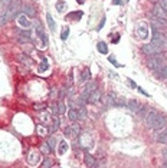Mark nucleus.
I'll return each instance as SVG.
<instances>
[{"label":"nucleus","mask_w":167,"mask_h":168,"mask_svg":"<svg viewBox=\"0 0 167 168\" xmlns=\"http://www.w3.org/2000/svg\"><path fill=\"white\" fill-rule=\"evenodd\" d=\"M137 89H138V92H140V94H143L144 96H150V94H148V92H146V91H144L143 88H141V86H138Z\"/></svg>","instance_id":"obj_38"},{"label":"nucleus","mask_w":167,"mask_h":168,"mask_svg":"<svg viewBox=\"0 0 167 168\" xmlns=\"http://www.w3.org/2000/svg\"><path fill=\"white\" fill-rule=\"evenodd\" d=\"M163 49H164L163 45H159V43H156V42H150L147 45H143V47H141L143 53H146L148 56L156 55V53H161Z\"/></svg>","instance_id":"obj_3"},{"label":"nucleus","mask_w":167,"mask_h":168,"mask_svg":"<svg viewBox=\"0 0 167 168\" xmlns=\"http://www.w3.org/2000/svg\"><path fill=\"white\" fill-rule=\"evenodd\" d=\"M49 69V63H48V59L46 58H43L42 59V63H40L39 66H38V72H40V73H42V72H46V70Z\"/></svg>","instance_id":"obj_21"},{"label":"nucleus","mask_w":167,"mask_h":168,"mask_svg":"<svg viewBox=\"0 0 167 168\" xmlns=\"http://www.w3.org/2000/svg\"><path fill=\"white\" fill-rule=\"evenodd\" d=\"M19 60H20V62H23L25 65H28V66H30V65H32V60L29 59L28 55H20L19 56Z\"/></svg>","instance_id":"obj_29"},{"label":"nucleus","mask_w":167,"mask_h":168,"mask_svg":"<svg viewBox=\"0 0 167 168\" xmlns=\"http://www.w3.org/2000/svg\"><path fill=\"white\" fill-rule=\"evenodd\" d=\"M107 104H108V106H115V105H117L115 94H110V95H107Z\"/></svg>","instance_id":"obj_25"},{"label":"nucleus","mask_w":167,"mask_h":168,"mask_svg":"<svg viewBox=\"0 0 167 168\" xmlns=\"http://www.w3.org/2000/svg\"><path fill=\"white\" fill-rule=\"evenodd\" d=\"M36 134H38L39 137L45 138L46 135H49V129H46L43 125H38L36 126Z\"/></svg>","instance_id":"obj_19"},{"label":"nucleus","mask_w":167,"mask_h":168,"mask_svg":"<svg viewBox=\"0 0 167 168\" xmlns=\"http://www.w3.org/2000/svg\"><path fill=\"white\" fill-rule=\"evenodd\" d=\"M42 167L43 168H48V167H52V160L51 158H46V160H43V162H42Z\"/></svg>","instance_id":"obj_34"},{"label":"nucleus","mask_w":167,"mask_h":168,"mask_svg":"<svg viewBox=\"0 0 167 168\" xmlns=\"http://www.w3.org/2000/svg\"><path fill=\"white\" fill-rule=\"evenodd\" d=\"M161 75H163L164 78H166V79H167V65H166V66H164V68H163V69H161Z\"/></svg>","instance_id":"obj_40"},{"label":"nucleus","mask_w":167,"mask_h":168,"mask_svg":"<svg viewBox=\"0 0 167 168\" xmlns=\"http://www.w3.org/2000/svg\"><path fill=\"white\" fill-rule=\"evenodd\" d=\"M146 124L151 129H163L164 125H166V118L156 111H150L146 115Z\"/></svg>","instance_id":"obj_1"},{"label":"nucleus","mask_w":167,"mask_h":168,"mask_svg":"<svg viewBox=\"0 0 167 168\" xmlns=\"http://www.w3.org/2000/svg\"><path fill=\"white\" fill-rule=\"evenodd\" d=\"M55 7H56V10H58V12H64L65 9H66V3H65L64 0H61V2H58V3L55 4Z\"/></svg>","instance_id":"obj_28"},{"label":"nucleus","mask_w":167,"mask_h":168,"mask_svg":"<svg viewBox=\"0 0 167 168\" xmlns=\"http://www.w3.org/2000/svg\"><path fill=\"white\" fill-rule=\"evenodd\" d=\"M87 118V109L84 108V105H79V109H78V119H85Z\"/></svg>","instance_id":"obj_27"},{"label":"nucleus","mask_w":167,"mask_h":168,"mask_svg":"<svg viewBox=\"0 0 167 168\" xmlns=\"http://www.w3.org/2000/svg\"><path fill=\"white\" fill-rule=\"evenodd\" d=\"M135 35H137V38L141 40H146L148 38V24L146 23V22H138L137 23V26H135Z\"/></svg>","instance_id":"obj_4"},{"label":"nucleus","mask_w":167,"mask_h":168,"mask_svg":"<svg viewBox=\"0 0 167 168\" xmlns=\"http://www.w3.org/2000/svg\"><path fill=\"white\" fill-rule=\"evenodd\" d=\"M40 158H42V155H40V153L38 151V149H30L28 154V162L30 165H38L40 162Z\"/></svg>","instance_id":"obj_8"},{"label":"nucleus","mask_w":167,"mask_h":168,"mask_svg":"<svg viewBox=\"0 0 167 168\" xmlns=\"http://www.w3.org/2000/svg\"><path fill=\"white\" fill-rule=\"evenodd\" d=\"M128 104V108H130V109L131 111H134V112H138V109H140V104L137 101H135V99H131V101H128L127 102Z\"/></svg>","instance_id":"obj_23"},{"label":"nucleus","mask_w":167,"mask_h":168,"mask_svg":"<svg viewBox=\"0 0 167 168\" xmlns=\"http://www.w3.org/2000/svg\"><path fill=\"white\" fill-rule=\"evenodd\" d=\"M46 22H48V24H49L51 32H52V33H55V32H56V24H55V20H53V17H52L51 13L46 15Z\"/></svg>","instance_id":"obj_17"},{"label":"nucleus","mask_w":167,"mask_h":168,"mask_svg":"<svg viewBox=\"0 0 167 168\" xmlns=\"http://www.w3.org/2000/svg\"><path fill=\"white\" fill-rule=\"evenodd\" d=\"M112 4H118V6H121V4H123V0H112Z\"/></svg>","instance_id":"obj_42"},{"label":"nucleus","mask_w":167,"mask_h":168,"mask_svg":"<svg viewBox=\"0 0 167 168\" xmlns=\"http://www.w3.org/2000/svg\"><path fill=\"white\" fill-rule=\"evenodd\" d=\"M46 142H48V144H49V147H51L52 149L55 148V145H56V139H55V138H53V137H51L48 141H46Z\"/></svg>","instance_id":"obj_35"},{"label":"nucleus","mask_w":167,"mask_h":168,"mask_svg":"<svg viewBox=\"0 0 167 168\" xmlns=\"http://www.w3.org/2000/svg\"><path fill=\"white\" fill-rule=\"evenodd\" d=\"M156 139H157V142H160V144H166L167 145V128L163 129V131H160V132L157 134Z\"/></svg>","instance_id":"obj_15"},{"label":"nucleus","mask_w":167,"mask_h":168,"mask_svg":"<svg viewBox=\"0 0 167 168\" xmlns=\"http://www.w3.org/2000/svg\"><path fill=\"white\" fill-rule=\"evenodd\" d=\"M40 149H42V153H43V154H51L52 153V148L49 147L48 142H43L42 147H40Z\"/></svg>","instance_id":"obj_30"},{"label":"nucleus","mask_w":167,"mask_h":168,"mask_svg":"<svg viewBox=\"0 0 167 168\" xmlns=\"http://www.w3.org/2000/svg\"><path fill=\"white\" fill-rule=\"evenodd\" d=\"M81 134V126L78 125V124H72V125H69L66 129H65V135H66L68 138H71V139H75V138L79 137Z\"/></svg>","instance_id":"obj_6"},{"label":"nucleus","mask_w":167,"mask_h":168,"mask_svg":"<svg viewBox=\"0 0 167 168\" xmlns=\"http://www.w3.org/2000/svg\"><path fill=\"white\" fill-rule=\"evenodd\" d=\"M163 165H164V167H167V161H164V162H163Z\"/></svg>","instance_id":"obj_47"},{"label":"nucleus","mask_w":167,"mask_h":168,"mask_svg":"<svg viewBox=\"0 0 167 168\" xmlns=\"http://www.w3.org/2000/svg\"><path fill=\"white\" fill-rule=\"evenodd\" d=\"M68 149H69L68 142L65 139H62L59 144H58V149H56V153H58V155H59V157H62V155H65V154L68 153Z\"/></svg>","instance_id":"obj_14"},{"label":"nucleus","mask_w":167,"mask_h":168,"mask_svg":"<svg viewBox=\"0 0 167 168\" xmlns=\"http://www.w3.org/2000/svg\"><path fill=\"white\" fill-rule=\"evenodd\" d=\"M84 160H85V164L88 167H98V162H97L95 157H92L88 151H85V154H84Z\"/></svg>","instance_id":"obj_13"},{"label":"nucleus","mask_w":167,"mask_h":168,"mask_svg":"<svg viewBox=\"0 0 167 168\" xmlns=\"http://www.w3.org/2000/svg\"><path fill=\"white\" fill-rule=\"evenodd\" d=\"M97 49H98V52L102 53V55H107V53H108V46H107V43H105V42H98Z\"/></svg>","instance_id":"obj_22"},{"label":"nucleus","mask_w":167,"mask_h":168,"mask_svg":"<svg viewBox=\"0 0 167 168\" xmlns=\"http://www.w3.org/2000/svg\"><path fill=\"white\" fill-rule=\"evenodd\" d=\"M13 0H0V4H2V7H7V6H10Z\"/></svg>","instance_id":"obj_36"},{"label":"nucleus","mask_w":167,"mask_h":168,"mask_svg":"<svg viewBox=\"0 0 167 168\" xmlns=\"http://www.w3.org/2000/svg\"><path fill=\"white\" fill-rule=\"evenodd\" d=\"M68 118H69L72 122L78 121V109H75V108H71V109L68 111Z\"/></svg>","instance_id":"obj_20"},{"label":"nucleus","mask_w":167,"mask_h":168,"mask_svg":"<svg viewBox=\"0 0 167 168\" xmlns=\"http://www.w3.org/2000/svg\"><path fill=\"white\" fill-rule=\"evenodd\" d=\"M36 33H38V36H39L40 39H42V42H43V45H42V49H45V47H46V45H48V39H46V35L43 33L42 24H40L39 22L36 23Z\"/></svg>","instance_id":"obj_12"},{"label":"nucleus","mask_w":167,"mask_h":168,"mask_svg":"<svg viewBox=\"0 0 167 168\" xmlns=\"http://www.w3.org/2000/svg\"><path fill=\"white\" fill-rule=\"evenodd\" d=\"M68 36H69V28H64V30H62V33H61V39L66 40Z\"/></svg>","instance_id":"obj_32"},{"label":"nucleus","mask_w":167,"mask_h":168,"mask_svg":"<svg viewBox=\"0 0 167 168\" xmlns=\"http://www.w3.org/2000/svg\"><path fill=\"white\" fill-rule=\"evenodd\" d=\"M89 78H91V73H89V70H88V69H84L82 72H81V82H82V83H87L88 81H89Z\"/></svg>","instance_id":"obj_24"},{"label":"nucleus","mask_w":167,"mask_h":168,"mask_svg":"<svg viewBox=\"0 0 167 168\" xmlns=\"http://www.w3.org/2000/svg\"><path fill=\"white\" fill-rule=\"evenodd\" d=\"M76 2H78L79 4H82V3H84V0H76Z\"/></svg>","instance_id":"obj_46"},{"label":"nucleus","mask_w":167,"mask_h":168,"mask_svg":"<svg viewBox=\"0 0 167 168\" xmlns=\"http://www.w3.org/2000/svg\"><path fill=\"white\" fill-rule=\"evenodd\" d=\"M108 60H110V62H111L112 63V65H114V66H115V68H121V66H123V65H121V63H118V62H117V60H115V59H114V56H108Z\"/></svg>","instance_id":"obj_33"},{"label":"nucleus","mask_w":167,"mask_h":168,"mask_svg":"<svg viewBox=\"0 0 167 168\" xmlns=\"http://www.w3.org/2000/svg\"><path fill=\"white\" fill-rule=\"evenodd\" d=\"M151 42H156V43H159V45L166 46L167 45V36L164 35L163 32H160L159 29H153V39H151Z\"/></svg>","instance_id":"obj_7"},{"label":"nucleus","mask_w":167,"mask_h":168,"mask_svg":"<svg viewBox=\"0 0 167 168\" xmlns=\"http://www.w3.org/2000/svg\"><path fill=\"white\" fill-rule=\"evenodd\" d=\"M151 16H154V17H157V19H167V12L157 3L154 7H153V15Z\"/></svg>","instance_id":"obj_10"},{"label":"nucleus","mask_w":167,"mask_h":168,"mask_svg":"<svg viewBox=\"0 0 167 168\" xmlns=\"http://www.w3.org/2000/svg\"><path fill=\"white\" fill-rule=\"evenodd\" d=\"M56 111H58V115H64L66 112V108H65V104L62 101L58 102V105H56Z\"/></svg>","instance_id":"obj_26"},{"label":"nucleus","mask_w":167,"mask_h":168,"mask_svg":"<svg viewBox=\"0 0 167 168\" xmlns=\"http://www.w3.org/2000/svg\"><path fill=\"white\" fill-rule=\"evenodd\" d=\"M22 10H23V13L28 17H33L35 16V7H33L32 4H25L23 7H22Z\"/></svg>","instance_id":"obj_16"},{"label":"nucleus","mask_w":167,"mask_h":168,"mask_svg":"<svg viewBox=\"0 0 167 168\" xmlns=\"http://www.w3.org/2000/svg\"><path fill=\"white\" fill-rule=\"evenodd\" d=\"M147 66L150 68L151 70H161L164 68L163 55H160V53L151 55V58H148V60H147Z\"/></svg>","instance_id":"obj_2"},{"label":"nucleus","mask_w":167,"mask_h":168,"mask_svg":"<svg viewBox=\"0 0 167 168\" xmlns=\"http://www.w3.org/2000/svg\"><path fill=\"white\" fill-rule=\"evenodd\" d=\"M104 23H105V17H102V20H101V23H100V26H98V29H102Z\"/></svg>","instance_id":"obj_43"},{"label":"nucleus","mask_w":167,"mask_h":168,"mask_svg":"<svg viewBox=\"0 0 167 168\" xmlns=\"http://www.w3.org/2000/svg\"><path fill=\"white\" fill-rule=\"evenodd\" d=\"M84 12H79V10H76V12H72V13H68L66 15V19L68 20H79L82 17Z\"/></svg>","instance_id":"obj_18"},{"label":"nucleus","mask_w":167,"mask_h":168,"mask_svg":"<svg viewBox=\"0 0 167 168\" xmlns=\"http://www.w3.org/2000/svg\"><path fill=\"white\" fill-rule=\"evenodd\" d=\"M17 24H19L22 29H29L32 26V22H30V19H29L25 13H22L20 16H17Z\"/></svg>","instance_id":"obj_9"},{"label":"nucleus","mask_w":167,"mask_h":168,"mask_svg":"<svg viewBox=\"0 0 167 168\" xmlns=\"http://www.w3.org/2000/svg\"><path fill=\"white\" fill-rule=\"evenodd\" d=\"M160 6H161V7H163L164 9V10H166V12H167V0H160Z\"/></svg>","instance_id":"obj_37"},{"label":"nucleus","mask_w":167,"mask_h":168,"mask_svg":"<svg viewBox=\"0 0 167 168\" xmlns=\"http://www.w3.org/2000/svg\"><path fill=\"white\" fill-rule=\"evenodd\" d=\"M101 99V91L97 88L95 91H92L91 94H89V96H88V104H92V105H95V104H98Z\"/></svg>","instance_id":"obj_11"},{"label":"nucleus","mask_w":167,"mask_h":168,"mask_svg":"<svg viewBox=\"0 0 167 168\" xmlns=\"http://www.w3.org/2000/svg\"><path fill=\"white\" fill-rule=\"evenodd\" d=\"M17 33H19L20 38H25L26 40H30V33H29L26 29H25V30H17Z\"/></svg>","instance_id":"obj_31"},{"label":"nucleus","mask_w":167,"mask_h":168,"mask_svg":"<svg viewBox=\"0 0 167 168\" xmlns=\"http://www.w3.org/2000/svg\"><path fill=\"white\" fill-rule=\"evenodd\" d=\"M163 155H164V158H166V160H167V148L163 151Z\"/></svg>","instance_id":"obj_45"},{"label":"nucleus","mask_w":167,"mask_h":168,"mask_svg":"<svg viewBox=\"0 0 167 168\" xmlns=\"http://www.w3.org/2000/svg\"><path fill=\"white\" fill-rule=\"evenodd\" d=\"M127 83H128V86H131V88H137V85L134 83V81H133V79H130V78L127 79Z\"/></svg>","instance_id":"obj_39"},{"label":"nucleus","mask_w":167,"mask_h":168,"mask_svg":"<svg viewBox=\"0 0 167 168\" xmlns=\"http://www.w3.org/2000/svg\"><path fill=\"white\" fill-rule=\"evenodd\" d=\"M153 2H160V0H153Z\"/></svg>","instance_id":"obj_48"},{"label":"nucleus","mask_w":167,"mask_h":168,"mask_svg":"<svg viewBox=\"0 0 167 168\" xmlns=\"http://www.w3.org/2000/svg\"><path fill=\"white\" fill-rule=\"evenodd\" d=\"M45 105H35V109H43Z\"/></svg>","instance_id":"obj_44"},{"label":"nucleus","mask_w":167,"mask_h":168,"mask_svg":"<svg viewBox=\"0 0 167 168\" xmlns=\"http://www.w3.org/2000/svg\"><path fill=\"white\" fill-rule=\"evenodd\" d=\"M118 42H120V35L114 36V38H112V43H118Z\"/></svg>","instance_id":"obj_41"},{"label":"nucleus","mask_w":167,"mask_h":168,"mask_svg":"<svg viewBox=\"0 0 167 168\" xmlns=\"http://www.w3.org/2000/svg\"><path fill=\"white\" fill-rule=\"evenodd\" d=\"M79 145L82 147L85 151H88V149H91L92 147H94V139H92V137L89 135V134H79Z\"/></svg>","instance_id":"obj_5"}]
</instances>
